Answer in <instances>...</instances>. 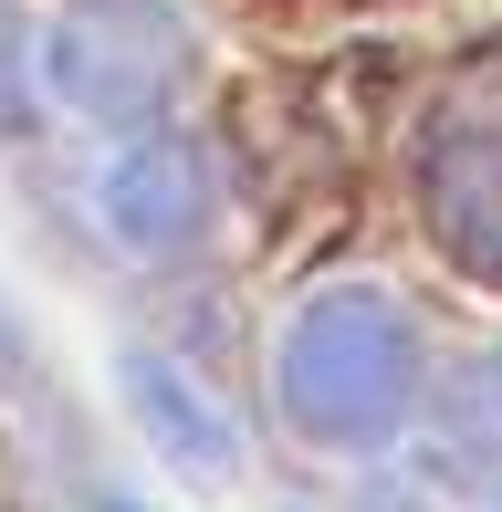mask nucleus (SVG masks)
Here are the masks:
<instances>
[{
	"mask_svg": "<svg viewBox=\"0 0 502 512\" xmlns=\"http://www.w3.org/2000/svg\"><path fill=\"white\" fill-rule=\"evenodd\" d=\"M408 387H419V345H408L398 304H377V293H325V304L293 314V335H283V408L304 418L314 439L398 429Z\"/></svg>",
	"mask_w": 502,
	"mask_h": 512,
	"instance_id": "1",
	"label": "nucleus"
},
{
	"mask_svg": "<svg viewBox=\"0 0 502 512\" xmlns=\"http://www.w3.org/2000/svg\"><path fill=\"white\" fill-rule=\"evenodd\" d=\"M0 345H11V335H0Z\"/></svg>",
	"mask_w": 502,
	"mask_h": 512,
	"instance_id": "7",
	"label": "nucleus"
},
{
	"mask_svg": "<svg viewBox=\"0 0 502 512\" xmlns=\"http://www.w3.org/2000/svg\"><path fill=\"white\" fill-rule=\"evenodd\" d=\"M419 178H429V220H440V241L461 251L471 272L502 283V84H471V95L429 126Z\"/></svg>",
	"mask_w": 502,
	"mask_h": 512,
	"instance_id": "3",
	"label": "nucleus"
},
{
	"mask_svg": "<svg viewBox=\"0 0 502 512\" xmlns=\"http://www.w3.org/2000/svg\"><path fill=\"white\" fill-rule=\"evenodd\" d=\"M126 398L157 418L168 460H189V471H220V460H231V418H220L210 398H199V387L178 377L168 356H136V366H126Z\"/></svg>",
	"mask_w": 502,
	"mask_h": 512,
	"instance_id": "5",
	"label": "nucleus"
},
{
	"mask_svg": "<svg viewBox=\"0 0 502 512\" xmlns=\"http://www.w3.org/2000/svg\"><path fill=\"white\" fill-rule=\"evenodd\" d=\"M178 74H189V32H178L168 0H74L63 32H53L63 105H74V115H105V126L168 105Z\"/></svg>",
	"mask_w": 502,
	"mask_h": 512,
	"instance_id": "2",
	"label": "nucleus"
},
{
	"mask_svg": "<svg viewBox=\"0 0 502 512\" xmlns=\"http://www.w3.org/2000/svg\"><path fill=\"white\" fill-rule=\"evenodd\" d=\"M105 220H116V241L136 251H178L199 220H210V168H199L189 136H147V147H126L116 168H105Z\"/></svg>",
	"mask_w": 502,
	"mask_h": 512,
	"instance_id": "4",
	"label": "nucleus"
},
{
	"mask_svg": "<svg viewBox=\"0 0 502 512\" xmlns=\"http://www.w3.org/2000/svg\"><path fill=\"white\" fill-rule=\"evenodd\" d=\"M21 115V84H11V21H0V126Z\"/></svg>",
	"mask_w": 502,
	"mask_h": 512,
	"instance_id": "6",
	"label": "nucleus"
}]
</instances>
